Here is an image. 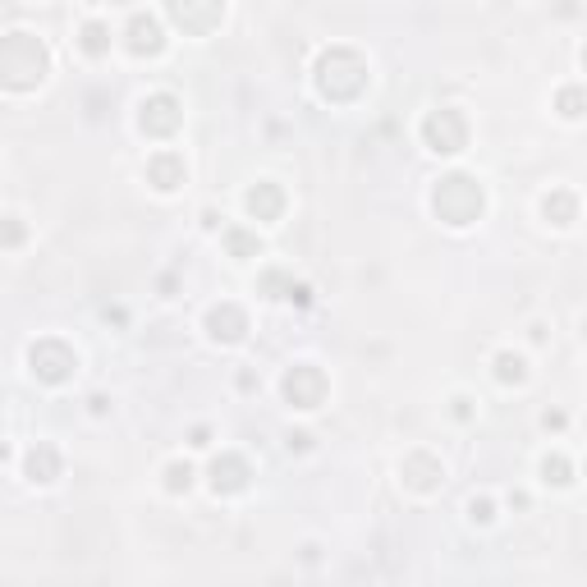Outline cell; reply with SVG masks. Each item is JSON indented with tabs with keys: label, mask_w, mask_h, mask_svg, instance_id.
I'll list each match as a JSON object with an SVG mask.
<instances>
[{
	"label": "cell",
	"mask_w": 587,
	"mask_h": 587,
	"mask_svg": "<svg viewBox=\"0 0 587 587\" xmlns=\"http://www.w3.org/2000/svg\"><path fill=\"white\" fill-rule=\"evenodd\" d=\"M51 69V56L46 46L33 37V33H10L0 37V83L14 88V92H28L37 88Z\"/></svg>",
	"instance_id": "obj_1"
},
{
	"label": "cell",
	"mask_w": 587,
	"mask_h": 587,
	"mask_svg": "<svg viewBox=\"0 0 587 587\" xmlns=\"http://www.w3.org/2000/svg\"><path fill=\"white\" fill-rule=\"evenodd\" d=\"M432 202L450 225H468V221H477V211H482V189H477V179H468V175H450L436 184Z\"/></svg>",
	"instance_id": "obj_2"
},
{
	"label": "cell",
	"mask_w": 587,
	"mask_h": 587,
	"mask_svg": "<svg viewBox=\"0 0 587 587\" xmlns=\"http://www.w3.org/2000/svg\"><path fill=\"white\" fill-rule=\"evenodd\" d=\"M422 138H427V147L432 152H464V143H468V124H464V115L459 111H436L432 120L422 124Z\"/></svg>",
	"instance_id": "obj_3"
},
{
	"label": "cell",
	"mask_w": 587,
	"mask_h": 587,
	"mask_svg": "<svg viewBox=\"0 0 587 587\" xmlns=\"http://www.w3.org/2000/svg\"><path fill=\"white\" fill-rule=\"evenodd\" d=\"M170 14L184 33H211L225 19V0H170Z\"/></svg>",
	"instance_id": "obj_4"
},
{
	"label": "cell",
	"mask_w": 587,
	"mask_h": 587,
	"mask_svg": "<svg viewBox=\"0 0 587 587\" xmlns=\"http://www.w3.org/2000/svg\"><path fill=\"white\" fill-rule=\"evenodd\" d=\"M285 399H289L294 409H317L326 399V377L317 367H308V363L294 367L289 377H285Z\"/></svg>",
	"instance_id": "obj_5"
},
{
	"label": "cell",
	"mask_w": 587,
	"mask_h": 587,
	"mask_svg": "<svg viewBox=\"0 0 587 587\" xmlns=\"http://www.w3.org/2000/svg\"><path fill=\"white\" fill-rule=\"evenodd\" d=\"M33 372L42 381H65L69 377V367H74V354L65 349L60 340H42V344H33Z\"/></svg>",
	"instance_id": "obj_6"
},
{
	"label": "cell",
	"mask_w": 587,
	"mask_h": 587,
	"mask_svg": "<svg viewBox=\"0 0 587 587\" xmlns=\"http://www.w3.org/2000/svg\"><path fill=\"white\" fill-rule=\"evenodd\" d=\"M179 120H184V115H179V101L166 97V92H161V97H147V101H143V115H138V124H143L147 133H156V138L175 133Z\"/></svg>",
	"instance_id": "obj_7"
},
{
	"label": "cell",
	"mask_w": 587,
	"mask_h": 587,
	"mask_svg": "<svg viewBox=\"0 0 587 587\" xmlns=\"http://www.w3.org/2000/svg\"><path fill=\"white\" fill-rule=\"evenodd\" d=\"M147 175H152V184H156L161 193L179 189V184H184V156H175V152H156L152 161H147Z\"/></svg>",
	"instance_id": "obj_8"
},
{
	"label": "cell",
	"mask_w": 587,
	"mask_h": 587,
	"mask_svg": "<svg viewBox=\"0 0 587 587\" xmlns=\"http://www.w3.org/2000/svg\"><path fill=\"white\" fill-rule=\"evenodd\" d=\"M207 326H211V335H216V340H239V335H244L248 331V317L244 312H239L234 303H221V308H211L207 312Z\"/></svg>",
	"instance_id": "obj_9"
},
{
	"label": "cell",
	"mask_w": 587,
	"mask_h": 587,
	"mask_svg": "<svg viewBox=\"0 0 587 587\" xmlns=\"http://www.w3.org/2000/svg\"><path fill=\"white\" fill-rule=\"evenodd\" d=\"M129 46L138 51V56H143V51H152V56H156V51L166 46L161 42V23L147 19V14H133V23H129Z\"/></svg>",
	"instance_id": "obj_10"
},
{
	"label": "cell",
	"mask_w": 587,
	"mask_h": 587,
	"mask_svg": "<svg viewBox=\"0 0 587 587\" xmlns=\"http://www.w3.org/2000/svg\"><path fill=\"white\" fill-rule=\"evenodd\" d=\"M280 207H285V198H280L276 184H257V189L248 193V211H253L257 221H276Z\"/></svg>",
	"instance_id": "obj_11"
},
{
	"label": "cell",
	"mask_w": 587,
	"mask_h": 587,
	"mask_svg": "<svg viewBox=\"0 0 587 587\" xmlns=\"http://www.w3.org/2000/svg\"><path fill=\"white\" fill-rule=\"evenodd\" d=\"M56 473H60V455L51 445H37L28 455V477L33 482H56Z\"/></svg>",
	"instance_id": "obj_12"
},
{
	"label": "cell",
	"mask_w": 587,
	"mask_h": 587,
	"mask_svg": "<svg viewBox=\"0 0 587 587\" xmlns=\"http://www.w3.org/2000/svg\"><path fill=\"white\" fill-rule=\"evenodd\" d=\"M211 477H216V491H244V482H248V468H244V459H216V468H211Z\"/></svg>",
	"instance_id": "obj_13"
},
{
	"label": "cell",
	"mask_w": 587,
	"mask_h": 587,
	"mask_svg": "<svg viewBox=\"0 0 587 587\" xmlns=\"http://www.w3.org/2000/svg\"><path fill=\"white\" fill-rule=\"evenodd\" d=\"M83 51L88 56H106V51H111V28H106V23H88L83 28Z\"/></svg>",
	"instance_id": "obj_14"
},
{
	"label": "cell",
	"mask_w": 587,
	"mask_h": 587,
	"mask_svg": "<svg viewBox=\"0 0 587 587\" xmlns=\"http://www.w3.org/2000/svg\"><path fill=\"white\" fill-rule=\"evenodd\" d=\"M546 216H555V225H569V221H574V198H569V193L546 198Z\"/></svg>",
	"instance_id": "obj_15"
},
{
	"label": "cell",
	"mask_w": 587,
	"mask_h": 587,
	"mask_svg": "<svg viewBox=\"0 0 587 587\" xmlns=\"http://www.w3.org/2000/svg\"><path fill=\"white\" fill-rule=\"evenodd\" d=\"M496 377L500 381H523V358L519 354H500L496 358Z\"/></svg>",
	"instance_id": "obj_16"
},
{
	"label": "cell",
	"mask_w": 587,
	"mask_h": 587,
	"mask_svg": "<svg viewBox=\"0 0 587 587\" xmlns=\"http://www.w3.org/2000/svg\"><path fill=\"white\" fill-rule=\"evenodd\" d=\"M230 248H234V257H257V239H248V234L230 230Z\"/></svg>",
	"instance_id": "obj_17"
},
{
	"label": "cell",
	"mask_w": 587,
	"mask_h": 587,
	"mask_svg": "<svg viewBox=\"0 0 587 587\" xmlns=\"http://www.w3.org/2000/svg\"><path fill=\"white\" fill-rule=\"evenodd\" d=\"M166 477H170V482H166L170 491H184V487H189V477H193V468H189V464H170Z\"/></svg>",
	"instance_id": "obj_18"
},
{
	"label": "cell",
	"mask_w": 587,
	"mask_h": 587,
	"mask_svg": "<svg viewBox=\"0 0 587 587\" xmlns=\"http://www.w3.org/2000/svg\"><path fill=\"white\" fill-rule=\"evenodd\" d=\"M560 106H565V115H569V120H574V115H583V111H578V88H569L565 97H560Z\"/></svg>",
	"instance_id": "obj_19"
},
{
	"label": "cell",
	"mask_w": 587,
	"mask_h": 587,
	"mask_svg": "<svg viewBox=\"0 0 587 587\" xmlns=\"http://www.w3.org/2000/svg\"><path fill=\"white\" fill-rule=\"evenodd\" d=\"M19 239H23V230H19L14 221H5V225H0V244H19Z\"/></svg>",
	"instance_id": "obj_20"
},
{
	"label": "cell",
	"mask_w": 587,
	"mask_h": 587,
	"mask_svg": "<svg viewBox=\"0 0 587 587\" xmlns=\"http://www.w3.org/2000/svg\"><path fill=\"white\" fill-rule=\"evenodd\" d=\"M473 519H491V505L487 500H473Z\"/></svg>",
	"instance_id": "obj_21"
}]
</instances>
